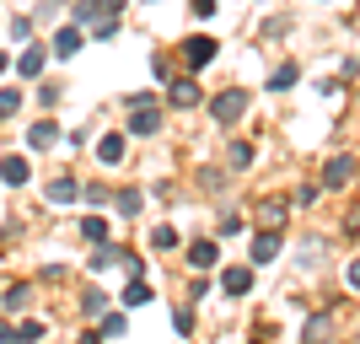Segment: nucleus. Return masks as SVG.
I'll return each mask as SVG.
<instances>
[{"instance_id":"nucleus-6","label":"nucleus","mask_w":360,"mask_h":344,"mask_svg":"<svg viewBox=\"0 0 360 344\" xmlns=\"http://www.w3.org/2000/svg\"><path fill=\"white\" fill-rule=\"evenodd\" d=\"M221 285H226V296H248V291H253V269H237V264H231V269L221 274Z\"/></svg>"},{"instance_id":"nucleus-8","label":"nucleus","mask_w":360,"mask_h":344,"mask_svg":"<svg viewBox=\"0 0 360 344\" xmlns=\"http://www.w3.org/2000/svg\"><path fill=\"white\" fill-rule=\"evenodd\" d=\"M44 60H49V54H44V49H38V44H32V38H27V49H22V60H16V70H22V75H27V81H32V75L44 70Z\"/></svg>"},{"instance_id":"nucleus-3","label":"nucleus","mask_w":360,"mask_h":344,"mask_svg":"<svg viewBox=\"0 0 360 344\" xmlns=\"http://www.w3.org/2000/svg\"><path fill=\"white\" fill-rule=\"evenodd\" d=\"M349 178H355V162H349V156H333V162L323 167V189H345Z\"/></svg>"},{"instance_id":"nucleus-10","label":"nucleus","mask_w":360,"mask_h":344,"mask_svg":"<svg viewBox=\"0 0 360 344\" xmlns=\"http://www.w3.org/2000/svg\"><path fill=\"white\" fill-rule=\"evenodd\" d=\"M54 140H60V129H54L49 119H44V124H32V129H27V146H32V151H49Z\"/></svg>"},{"instance_id":"nucleus-21","label":"nucleus","mask_w":360,"mask_h":344,"mask_svg":"<svg viewBox=\"0 0 360 344\" xmlns=\"http://www.w3.org/2000/svg\"><path fill=\"white\" fill-rule=\"evenodd\" d=\"M16 108H22V91H16V87H6V91H0V119H11Z\"/></svg>"},{"instance_id":"nucleus-1","label":"nucleus","mask_w":360,"mask_h":344,"mask_svg":"<svg viewBox=\"0 0 360 344\" xmlns=\"http://www.w3.org/2000/svg\"><path fill=\"white\" fill-rule=\"evenodd\" d=\"M129 108H135V113H129V135H156V129H162V108L150 103L146 91H135Z\"/></svg>"},{"instance_id":"nucleus-18","label":"nucleus","mask_w":360,"mask_h":344,"mask_svg":"<svg viewBox=\"0 0 360 344\" xmlns=\"http://www.w3.org/2000/svg\"><path fill=\"white\" fill-rule=\"evenodd\" d=\"M49 199H54V205H70V199H75V183L70 178H54V183H49Z\"/></svg>"},{"instance_id":"nucleus-14","label":"nucleus","mask_w":360,"mask_h":344,"mask_svg":"<svg viewBox=\"0 0 360 344\" xmlns=\"http://www.w3.org/2000/svg\"><path fill=\"white\" fill-rule=\"evenodd\" d=\"M194 103H199L194 81H172V108H194Z\"/></svg>"},{"instance_id":"nucleus-13","label":"nucleus","mask_w":360,"mask_h":344,"mask_svg":"<svg viewBox=\"0 0 360 344\" xmlns=\"http://www.w3.org/2000/svg\"><path fill=\"white\" fill-rule=\"evenodd\" d=\"M215 258H221V253H215V242H194V248H188V264H194V269H210Z\"/></svg>"},{"instance_id":"nucleus-17","label":"nucleus","mask_w":360,"mask_h":344,"mask_svg":"<svg viewBox=\"0 0 360 344\" xmlns=\"http://www.w3.org/2000/svg\"><path fill=\"white\" fill-rule=\"evenodd\" d=\"M81 237L86 242H108V221L103 215H86V221H81Z\"/></svg>"},{"instance_id":"nucleus-22","label":"nucleus","mask_w":360,"mask_h":344,"mask_svg":"<svg viewBox=\"0 0 360 344\" xmlns=\"http://www.w3.org/2000/svg\"><path fill=\"white\" fill-rule=\"evenodd\" d=\"M22 307H27V285H11L6 291V312H22Z\"/></svg>"},{"instance_id":"nucleus-28","label":"nucleus","mask_w":360,"mask_h":344,"mask_svg":"<svg viewBox=\"0 0 360 344\" xmlns=\"http://www.w3.org/2000/svg\"><path fill=\"white\" fill-rule=\"evenodd\" d=\"M215 11V0H194V16H210Z\"/></svg>"},{"instance_id":"nucleus-27","label":"nucleus","mask_w":360,"mask_h":344,"mask_svg":"<svg viewBox=\"0 0 360 344\" xmlns=\"http://www.w3.org/2000/svg\"><path fill=\"white\" fill-rule=\"evenodd\" d=\"M172 323H178V333H194V312H188V307H178V317H172Z\"/></svg>"},{"instance_id":"nucleus-24","label":"nucleus","mask_w":360,"mask_h":344,"mask_svg":"<svg viewBox=\"0 0 360 344\" xmlns=\"http://www.w3.org/2000/svg\"><path fill=\"white\" fill-rule=\"evenodd\" d=\"M150 242H156V248H178V231H172V226H156V231H150Z\"/></svg>"},{"instance_id":"nucleus-2","label":"nucleus","mask_w":360,"mask_h":344,"mask_svg":"<svg viewBox=\"0 0 360 344\" xmlns=\"http://www.w3.org/2000/svg\"><path fill=\"white\" fill-rule=\"evenodd\" d=\"M242 113H248V91H221V97H215V119L221 124H231V119H242Z\"/></svg>"},{"instance_id":"nucleus-15","label":"nucleus","mask_w":360,"mask_h":344,"mask_svg":"<svg viewBox=\"0 0 360 344\" xmlns=\"http://www.w3.org/2000/svg\"><path fill=\"white\" fill-rule=\"evenodd\" d=\"M129 333V317L124 312H103V339H124Z\"/></svg>"},{"instance_id":"nucleus-26","label":"nucleus","mask_w":360,"mask_h":344,"mask_svg":"<svg viewBox=\"0 0 360 344\" xmlns=\"http://www.w3.org/2000/svg\"><path fill=\"white\" fill-rule=\"evenodd\" d=\"M38 333H44V323H38V317H27V323L16 329V339H38Z\"/></svg>"},{"instance_id":"nucleus-4","label":"nucleus","mask_w":360,"mask_h":344,"mask_svg":"<svg viewBox=\"0 0 360 344\" xmlns=\"http://www.w3.org/2000/svg\"><path fill=\"white\" fill-rule=\"evenodd\" d=\"M81 38H86L81 27H60L54 38H49V54H60V60H70L75 49H81Z\"/></svg>"},{"instance_id":"nucleus-19","label":"nucleus","mask_w":360,"mask_h":344,"mask_svg":"<svg viewBox=\"0 0 360 344\" xmlns=\"http://www.w3.org/2000/svg\"><path fill=\"white\" fill-rule=\"evenodd\" d=\"M81 312H86V317H103L108 312V296H103V291H86V296H81Z\"/></svg>"},{"instance_id":"nucleus-29","label":"nucleus","mask_w":360,"mask_h":344,"mask_svg":"<svg viewBox=\"0 0 360 344\" xmlns=\"http://www.w3.org/2000/svg\"><path fill=\"white\" fill-rule=\"evenodd\" d=\"M6 339H16V329H11V323H0V344H6Z\"/></svg>"},{"instance_id":"nucleus-23","label":"nucleus","mask_w":360,"mask_h":344,"mask_svg":"<svg viewBox=\"0 0 360 344\" xmlns=\"http://www.w3.org/2000/svg\"><path fill=\"white\" fill-rule=\"evenodd\" d=\"M113 32H119V22H113V11H103V22H97V27H91V38H103V44H108V38H113Z\"/></svg>"},{"instance_id":"nucleus-7","label":"nucleus","mask_w":360,"mask_h":344,"mask_svg":"<svg viewBox=\"0 0 360 344\" xmlns=\"http://www.w3.org/2000/svg\"><path fill=\"white\" fill-rule=\"evenodd\" d=\"M253 258H258V264H274V258H280V237H274V226L253 237Z\"/></svg>"},{"instance_id":"nucleus-20","label":"nucleus","mask_w":360,"mask_h":344,"mask_svg":"<svg viewBox=\"0 0 360 344\" xmlns=\"http://www.w3.org/2000/svg\"><path fill=\"white\" fill-rule=\"evenodd\" d=\"M140 205H146L140 189H124V194H119V215H140Z\"/></svg>"},{"instance_id":"nucleus-12","label":"nucleus","mask_w":360,"mask_h":344,"mask_svg":"<svg viewBox=\"0 0 360 344\" xmlns=\"http://www.w3.org/2000/svg\"><path fill=\"white\" fill-rule=\"evenodd\" d=\"M97 162H124V135H103L97 140Z\"/></svg>"},{"instance_id":"nucleus-25","label":"nucleus","mask_w":360,"mask_h":344,"mask_svg":"<svg viewBox=\"0 0 360 344\" xmlns=\"http://www.w3.org/2000/svg\"><path fill=\"white\" fill-rule=\"evenodd\" d=\"M11 38H22V44H27V38H32V16H16V22H11Z\"/></svg>"},{"instance_id":"nucleus-31","label":"nucleus","mask_w":360,"mask_h":344,"mask_svg":"<svg viewBox=\"0 0 360 344\" xmlns=\"http://www.w3.org/2000/svg\"><path fill=\"white\" fill-rule=\"evenodd\" d=\"M0 70H6V54H0Z\"/></svg>"},{"instance_id":"nucleus-30","label":"nucleus","mask_w":360,"mask_h":344,"mask_svg":"<svg viewBox=\"0 0 360 344\" xmlns=\"http://www.w3.org/2000/svg\"><path fill=\"white\" fill-rule=\"evenodd\" d=\"M349 285H355V291H360V264H349Z\"/></svg>"},{"instance_id":"nucleus-5","label":"nucleus","mask_w":360,"mask_h":344,"mask_svg":"<svg viewBox=\"0 0 360 344\" xmlns=\"http://www.w3.org/2000/svg\"><path fill=\"white\" fill-rule=\"evenodd\" d=\"M183 60L194 65V70H199V65H210L215 60V38H188V44H183Z\"/></svg>"},{"instance_id":"nucleus-16","label":"nucleus","mask_w":360,"mask_h":344,"mask_svg":"<svg viewBox=\"0 0 360 344\" xmlns=\"http://www.w3.org/2000/svg\"><path fill=\"white\" fill-rule=\"evenodd\" d=\"M296 75H301V70H296V65L285 60V65H280V70L269 75V91H290V87H296Z\"/></svg>"},{"instance_id":"nucleus-11","label":"nucleus","mask_w":360,"mask_h":344,"mask_svg":"<svg viewBox=\"0 0 360 344\" xmlns=\"http://www.w3.org/2000/svg\"><path fill=\"white\" fill-rule=\"evenodd\" d=\"M150 301V285L140 280V274H129V285H124V307H146Z\"/></svg>"},{"instance_id":"nucleus-9","label":"nucleus","mask_w":360,"mask_h":344,"mask_svg":"<svg viewBox=\"0 0 360 344\" xmlns=\"http://www.w3.org/2000/svg\"><path fill=\"white\" fill-rule=\"evenodd\" d=\"M32 178V167L22 162V156H6V162H0V183H27Z\"/></svg>"}]
</instances>
